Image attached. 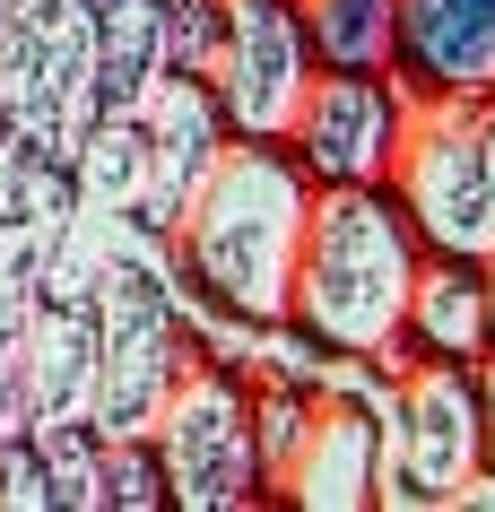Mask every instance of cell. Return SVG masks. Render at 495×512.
I'll use <instances>...</instances> for the list:
<instances>
[{
  "label": "cell",
  "mask_w": 495,
  "mask_h": 512,
  "mask_svg": "<svg viewBox=\"0 0 495 512\" xmlns=\"http://www.w3.org/2000/svg\"><path fill=\"white\" fill-rule=\"evenodd\" d=\"M426 261L417 226L400 217L391 183H313L296 243V287H287V330L304 348L357 356L374 374H400V304Z\"/></svg>",
  "instance_id": "2"
},
{
  "label": "cell",
  "mask_w": 495,
  "mask_h": 512,
  "mask_svg": "<svg viewBox=\"0 0 495 512\" xmlns=\"http://www.w3.org/2000/svg\"><path fill=\"white\" fill-rule=\"evenodd\" d=\"M400 348L478 365V356L495 348V330H487V270H478V261H452V252H426L417 278H409V304H400Z\"/></svg>",
  "instance_id": "10"
},
{
  "label": "cell",
  "mask_w": 495,
  "mask_h": 512,
  "mask_svg": "<svg viewBox=\"0 0 495 512\" xmlns=\"http://www.w3.org/2000/svg\"><path fill=\"white\" fill-rule=\"evenodd\" d=\"M148 452H157L165 504L174 512H261V452H252V391L244 365H226L192 339V356L174 365L157 417H148Z\"/></svg>",
  "instance_id": "4"
},
{
  "label": "cell",
  "mask_w": 495,
  "mask_h": 512,
  "mask_svg": "<svg viewBox=\"0 0 495 512\" xmlns=\"http://www.w3.org/2000/svg\"><path fill=\"white\" fill-rule=\"evenodd\" d=\"M391 200L426 252L487 261L495 252V87H409Z\"/></svg>",
  "instance_id": "3"
},
{
  "label": "cell",
  "mask_w": 495,
  "mask_h": 512,
  "mask_svg": "<svg viewBox=\"0 0 495 512\" xmlns=\"http://www.w3.org/2000/svg\"><path fill=\"white\" fill-rule=\"evenodd\" d=\"M383 391H391V374L322 382L304 443L270 478V504H296V512H374L383 504Z\"/></svg>",
  "instance_id": "7"
},
{
  "label": "cell",
  "mask_w": 495,
  "mask_h": 512,
  "mask_svg": "<svg viewBox=\"0 0 495 512\" xmlns=\"http://www.w3.org/2000/svg\"><path fill=\"white\" fill-rule=\"evenodd\" d=\"M313 70L322 61L304 44L296 0H218V44L200 61V79H209L218 122L235 139H287Z\"/></svg>",
  "instance_id": "6"
},
{
  "label": "cell",
  "mask_w": 495,
  "mask_h": 512,
  "mask_svg": "<svg viewBox=\"0 0 495 512\" xmlns=\"http://www.w3.org/2000/svg\"><path fill=\"white\" fill-rule=\"evenodd\" d=\"M400 87H495V0H391Z\"/></svg>",
  "instance_id": "9"
},
{
  "label": "cell",
  "mask_w": 495,
  "mask_h": 512,
  "mask_svg": "<svg viewBox=\"0 0 495 512\" xmlns=\"http://www.w3.org/2000/svg\"><path fill=\"white\" fill-rule=\"evenodd\" d=\"M487 469L478 382L452 356H409L383 391V504H461Z\"/></svg>",
  "instance_id": "5"
},
{
  "label": "cell",
  "mask_w": 495,
  "mask_h": 512,
  "mask_svg": "<svg viewBox=\"0 0 495 512\" xmlns=\"http://www.w3.org/2000/svg\"><path fill=\"white\" fill-rule=\"evenodd\" d=\"M400 122H409V87L391 70H313L287 148L313 183H391Z\"/></svg>",
  "instance_id": "8"
},
{
  "label": "cell",
  "mask_w": 495,
  "mask_h": 512,
  "mask_svg": "<svg viewBox=\"0 0 495 512\" xmlns=\"http://www.w3.org/2000/svg\"><path fill=\"white\" fill-rule=\"evenodd\" d=\"M313 209V174L287 139H235L226 131L218 165L200 174L192 209L174 235L148 252L174 296H200L218 322L287 330V287H296V243Z\"/></svg>",
  "instance_id": "1"
},
{
  "label": "cell",
  "mask_w": 495,
  "mask_h": 512,
  "mask_svg": "<svg viewBox=\"0 0 495 512\" xmlns=\"http://www.w3.org/2000/svg\"><path fill=\"white\" fill-rule=\"evenodd\" d=\"M296 18L322 70H391V53H400L391 0H296Z\"/></svg>",
  "instance_id": "11"
},
{
  "label": "cell",
  "mask_w": 495,
  "mask_h": 512,
  "mask_svg": "<svg viewBox=\"0 0 495 512\" xmlns=\"http://www.w3.org/2000/svg\"><path fill=\"white\" fill-rule=\"evenodd\" d=\"M478 270H487V330H495V252H487V261H478Z\"/></svg>",
  "instance_id": "13"
},
{
  "label": "cell",
  "mask_w": 495,
  "mask_h": 512,
  "mask_svg": "<svg viewBox=\"0 0 495 512\" xmlns=\"http://www.w3.org/2000/svg\"><path fill=\"white\" fill-rule=\"evenodd\" d=\"M469 382H478V443H487V478H495V348L469 365Z\"/></svg>",
  "instance_id": "12"
}]
</instances>
